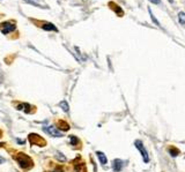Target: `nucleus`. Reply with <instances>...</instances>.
I'll return each instance as SVG.
<instances>
[{
    "label": "nucleus",
    "instance_id": "nucleus-4",
    "mask_svg": "<svg viewBox=\"0 0 185 172\" xmlns=\"http://www.w3.org/2000/svg\"><path fill=\"white\" fill-rule=\"evenodd\" d=\"M136 147L139 149V151L141 153V155H142V158H144L145 163H148V161H149V156H148V151L146 150V148H145L144 143H142L141 141H139V140H136Z\"/></svg>",
    "mask_w": 185,
    "mask_h": 172
},
{
    "label": "nucleus",
    "instance_id": "nucleus-18",
    "mask_svg": "<svg viewBox=\"0 0 185 172\" xmlns=\"http://www.w3.org/2000/svg\"><path fill=\"white\" fill-rule=\"evenodd\" d=\"M4 162H5L4 158H3V157H0V164H1V163H4Z\"/></svg>",
    "mask_w": 185,
    "mask_h": 172
},
{
    "label": "nucleus",
    "instance_id": "nucleus-17",
    "mask_svg": "<svg viewBox=\"0 0 185 172\" xmlns=\"http://www.w3.org/2000/svg\"><path fill=\"white\" fill-rule=\"evenodd\" d=\"M53 172H64V171H63V169H61V168H57Z\"/></svg>",
    "mask_w": 185,
    "mask_h": 172
},
{
    "label": "nucleus",
    "instance_id": "nucleus-13",
    "mask_svg": "<svg viewBox=\"0 0 185 172\" xmlns=\"http://www.w3.org/2000/svg\"><path fill=\"white\" fill-rule=\"evenodd\" d=\"M178 20H179L181 24H185V13L181 12V13L178 14Z\"/></svg>",
    "mask_w": 185,
    "mask_h": 172
},
{
    "label": "nucleus",
    "instance_id": "nucleus-9",
    "mask_svg": "<svg viewBox=\"0 0 185 172\" xmlns=\"http://www.w3.org/2000/svg\"><path fill=\"white\" fill-rule=\"evenodd\" d=\"M96 155H97L98 160H100V162H101V164L105 165L106 163H108V158H106V156L102 153V151H96Z\"/></svg>",
    "mask_w": 185,
    "mask_h": 172
},
{
    "label": "nucleus",
    "instance_id": "nucleus-16",
    "mask_svg": "<svg viewBox=\"0 0 185 172\" xmlns=\"http://www.w3.org/2000/svg\"><path fill=\"white\" fill-rule=\"evenodd\" d=\"M151 2H153V4H160L161 0H151Z\"/></svg>",
    "mask_w": 185,
    "mask_h": 172
},
{
    "label": "nucleus",
    "instance_id": "nucleus-5",
    "mask_svg": "<svg viewBox=\"0 0 185 172\" xmlns=\"http://www.w3.org/2000/svg\"><path fill=\"white\" fill-rule=\"evenodd\" d=\"M29 141H30L31 145H36L37 143L38 145H45V140L41 136H38L36 134H30L29 135Z\"/></svg>",
    "mask_w": 185,
    "mask_h": 172
},
{
    "label": "nucleus",
    "instance_id": "nucleus-12",
    "mask_svg": "<svg viewBox=\"0 0 185 172\" xmlns=\"http://www.w3.org/2000/svg\"><path fill=\"white\" fill-rule=\"evenodd\" d=\"M59 106H60L65 112H67V111H68V104H67V102H65V101L60 102V103H59Z\"/></svg>",
    "mask_w": 185,
    "mask_h": 172
},
{
    "label": "nucleus",
    "instance_id": "nucleus-8",
    "mask_svg": "<svg viewBox=\"0 0 185 172\" xmlns=\"http://www.w3.org/2000/svg\"><path fill=\"white\" fill-rule=\"evenodd\" d=\"M42 28L46 31H58V29H57L56 26H53L52 23H49V22L44 23V24L42 26Z\"/></svg>",
    "mask_w": 185,
    "mask_h": 172
},
{
    "label": "nucleus",
    "instance_id": "nucleus-3",
    "mask_svg": "<svg viewBox=\"0 0 185 172\" xmlns=\"http://www.w3.org/2000/svg\"><path fill=\"white\" fill-rule=\"evenodd\" d=\"M43 130H44L45 133L49 134V135H51V136H56V138H61V136H63V133L58 130V127L53 126V125L48 126V127H44Z\"/></svg>",
    "mask_w": 185,
    "mask_h": 172
},
{
    "label": "nucleus",
    "instance_id": "nucleus-1",
    "mask_svg": "<svg viewBox=\"0 0 185 172\" xmlns=\"http://www.w3.org/2000/svg\"><path fill=\"white\" fill-rule=\"evenodd\" d=\"M14 158L18 161L19 165L22 169H29L33 166V161H31V158L29 156L24 155L23 153H20V154H18V155H15Z\"/></svg>",
    "mask_w": 185,
    "mask_h": 172
},
{
    "label": "nucleus",
    "instance_id": "nucleus-6",
    "mask_svg": "<svg viewBox=\"0 0 185 172\" xmlns=\"http://www.w3.org/2000/svg\"><path fill=\"white\" fill-rule=\"evenodd\" d=\"M121 168H123V162L121 160H115L112 163V169L115 172H121Z\"/></svg>",
    "mask_w": 185,
    "mask_h": 172
},
{
    "label": "nucleus",
    "instance_id": "nucleus-7",
    "mask_svg": "<svg viewBox=\"0 0 185 172\" xmlns=\"http://www.w3.org/2000/svg\"><path fill=\"white\" fill-rule=\"evenodd\" d=\"M109 5H110V8H111V9H113V11L117 13L118 16H123V14H124V13H123V11H121V7H119L118 5H116L115 2H109Z\"/></svg>",
    "mask_w": 185,
    "mask_h": 172
},
{
    "label": "nucleus",
    "instance_id": "nucleus-14",
    "mask_svg": "<svg viewBox=\"0 0 185 172\" xmlns=\"http://www.w3.org/2000/svg\"><path fill=\"white\" fill-rule=\"evenodd\" d=\"M69 139H71V143H72L73 145H75L76 143L79 142V140H78V138H75V136H73V135H72V136H71V138H69Z\"/></svg>",
    "mask_w": 185,
    "mask_h": 172
},
{
    "label": "nucleus",
    "instance_id": "nucleus-15",
    "mask_svg": "<svg viewBox=\"0 0 185 172\" xmlns=\"http://www.w3.org/2000/svg\"><path fill=\"white\" fill-rule=\"evenodd\" d=\"M57 158H59L60 161H65V160H66V158H65V157L61 155V153H57Z\"/></svg>",
    "mask_w": 185,
    "mask_h": 172
},
{
    "label": "nucleus",
    "instance_id": "nucleus-20",
    "mask_svg": "<svg viewBox=\"0 0 185 172\" xmlns=\"http://www.w3.org/2000/svg\"><path fill=\"white\" fill-rule=\"evenodd\" d=\"M169 1H170V2H172V1H174V0H169Z\"/></svg>",
    "mask_w": 185,
    "mask_h": 172
},
{
    "label": "nucleus",
    "instance_id": "nucleus-2",
    "mask_svg": "<svg viewBox=\"0 0 185 172\" xmlns=\"http://www.w3.org/2000/svg\"><path fill=\"white\" fill-rule=\"evenodd\" d=\"M16 29V26H15V22L14 21H7V22H4L0 24V30L4 35H8L11 34L12 31H14Z\"/></svg>",
    "mask_w": 185,
    "mask_h": 172
},
{
    "label": "nucleus",
    "instance_id": "nucleus-11",
    "mask_svg": "<svg viewBox=\"0 0 185 172\" xmlns=\"http://www.w3.org/2000/svg\"><path fill=\"white\" fill-rule=\"evenodd\" d=\"M169 153H170V155H171V156L172 157H176L178 155V154H179V150L178 149H176V148H175V147H170L169 149Z\"/></svg>",
    "mask_w": 185,
    "mask_h": 172
},
{
    "label": "nucleus",
    "instance_id": "nucleus-10",
    "mask_svg": "<svg viewBox=\"0 0 185 172\" xmlns=\"http://www.w3.org/2000/svg\"><path fill=\"white\" fill-rule=\"evenodd\" d=\"M58 128L64 130H69V126H68L67 122H65V121H63V120H60V121L58 122Z\"/></svg>",
    "mask_w": 185,
    "mask_h": 172
},
{
    "label": "nucleus",
    "instance_id": "nucleus-19",
    "mask_svg": "<svg viewBox=\"0 0 185 172\" xmlns=\"http://www.w3.org/2000/svg\"><path fill=\"white\" fill-rule=\"evenodd\" d=\"M28 1H29V2H31V4H35V2H34V0H28Z\"/></svg>",
    "mask_w": 185,
    "mask_h": 172
}]
</instances>
